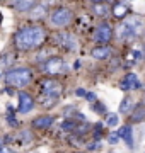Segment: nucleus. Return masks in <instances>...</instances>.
Masks as SVG:
<instances>
[{
    "mask_svg": "<svg viewBox=\"0 0 145 153\" xmlns=\"http://www.w3.org/2000/svg\"><path fill=\"white\" fill-rule=\"evenodd\" d=\"M45 41V31L43 27L31 26L24 27L16 34V44L19 49H33Z\"/></svg>",
    "mask_w": 145,
    "mask_h": 153,
    "instance_id": "f257e3e1",
    "label": "nucleus"
},
{
    "mask_svg": "<svg viewBox=\"0 0 145 153\" xmlns=\"http://www.w3.org/2000/svg\"><path fill=\"white\" fill-rule=\"evenodd\" d=\"M41 90H43V97H50V99H55L58 100V97L61 95L63 92V87H61L60 82H56V80H43L41 82Z\"/></svg>",
    "mask_w": 145,
    "mask_h": 153,
    "instance_id": "20e7f679",
    "label": "nucleus"
},
{
    "mask_svg": "<svg viewBox=\"0 0 145 153\" xmlns=\"http://www.w3.org/2000/svg\"><path fill=\"white\" fill-rule=\"evenodd\" d=\"M111 36H113L111 26H109V24H106V22H102V24H99V26H97V29H96L94 39H96V43L106 44V43H109V41H111Z\"/></svg>",
    "mask_w": 145,
    "mask_h": 153,
    "instance_id": "39448f33",
    "label": "nucleus"
},
{
    "mask_svg": "<svg viewBox=\"0 0 145 153\" xmlns=\"http://www.w3.org/2000/svg\"><path fill=\"white\" fill-rule=\"evenodd\" d=\"M126 27L130 29V33L133 34V38L135 36H138L142 31H144V27H145V21H144V17H138V16H132V17H128L126 21L123 22Z\"/></svg>",
    "mask_w": 145,
    "mask_h": 153,
    "instance_id": "423d86ee",
    "label": "nucleus"
},
{
    "mask_svg": "<svg viewBox=\"0 0 145 153\" xmlns=\"http://www.w3.org/2000/svg\"><path fill=\"white\" fill-rule=\"evenodd\" d=\"M2 148H4V145H2V143H0V150H2Z\"/></svg>",
    "mask_w": 145,
    "mask_h": 153,
    "instance_id": "c85d7f7f",
    "label": "nucleus"
},
{
    "mask_svg": "<svg viewBox=\"0 0 145 153\" xmlns=\"http://www.w3.org/2000/svg\"><path fill=\"white\" fill-rule=\"evenodd\" d=\"M77 95H78V97H84L85 90H84V88H77Z\"/></svg>",
    "mask_w": 145,
    "mask_h": 153,
    "instance_id": "bb28decb",
    "label": "nucleus"
},
{
    "mask_svg": "<svg viewBox=\"0 0 145 153\" xmlns=\"http://www.w3.org/2000/svg\"><path fill=\"white\" fill-rule=\"evenodd\" d=\"M94 111L97 114H106V105L102 104V102H96L94 104Z\"/></svg>",
    "mask_w": 145,
    "mask_h": 153,
    "instance_id": "412c9836",
    "label": "nucleus"
},
{
    "mask_svg": "<svg viewBox=\"0 0 145 153\" xmlns=\"http://www.w3.org/2000/svg\"><path fill=\"white\" fill-rule=\"evenodd\" d=\"M9 124H10V126H16V124H17V119H16L12 114L9 116Z\"/></svg>",
    "mask_w": 145,
    "mask_h": 153,
    "instance_id": "a878e982",
    "label": "nucleus"
},
{
    "mask_svg": "<svg viewBox=\"0 0 145 153\" xmlns=\"http://www.w3.org/2000/svg\"><path fill=\"white\" fill-rule=\"evenodd\" d=\"M33 107H34V99L28 92H19V107H17V111L21 114H28V112L33 111Z\"/></svg>",
    "mask_w": 145,
    "mask_h": 153,
    "instance_id": "0eeeda50",
    "label": "nucleus"
},
{
    "mask_svg": "<svg viewBox=\"0 0 145 153\" xmlns=\"http://www.w3.org/2000/svg\"><path fill=\"white\" fill-rule=\"evenodd\" d=\"M19 140L24 141V143H28V141L33 140V134H31V131H21V138H19Z\"/></svg>",
    "mask_w": 145,
    "mask_h": 153,
    "instance_id": "4be33fe9",
    "label": "nucleus"
},
{
    "mask_svg": "<svg viewBox=\"0 0 145 153\" xmlns=\"http://www.w3.org/2000/svg\"><path fill=\"white\" fill-rule=\"evenodd\" d=\"M84 97L87 99V100H90V102H94V100H96V95H94L92 92H85V95H84Z\"/></svg>",
    "mask_w": 145,
    "mask_h": 153,
    "instance_id": "393cba45",
    "label": "nucleus"
},
{
    "mask_svg": "<svg viewBox=\"0 0 145 153\" xmlns=\"http://www.w3.org/2000/svg\"><path fill=\"white\" fill-rule=\"evenodd\" d=\"M31 78H33V75L28 68H16L5 75V82L12 87H26L31 82Z\"/></svg>",
    "mask_w": 145,
    "mask_h": 153,
    "instance_id": "f03ea898",
    "label": "nucleus"
},
{
    "mask_svg": "<svg viewBox=\"0 0 145 153\" xmlns=\"http://www.w3.org/2000/svg\"><path fill=\"white\" fill-rule=\"evenodd\" d=\"M0 21H2V14H0Z\"/></svg>",
    "mask_w": 145,
    "mask_h": 153,
    "instance_id": "c756f323",
    "label": "nucleus"
},
{
    "mask_svg": "<svg viewBox=\"0 0 145 153\" xmlns=\"http://www.w3.org/2000/svg\"><path fill=\"white\" fill-rule=\"evenodd\" d=\"M94 12L97 14V16H106L108 12H109V9H108L106 5H102V2H101V4H96Z\"/></svg>",
    "mask_w": 145,
    "mask_h": 153,
    "instance_id": "6ab92c4d",
    "label": "nucleus"
},
{
    "mask_svg": "<svg viewBox=\"0 0 145 153\" xmlns=\"http://www.w3.org/2000/svg\"><path fill=\"white\" fill-rule=\"evenodd\" d=\"M126 12H128V9H126V5L125 4H114V7H113V14H114V17H118V19H121V17L126 16Z\"/></svg>",
    "mask_w": 145,
    "mask_h": 153,
    "instance_id": "2eb2a0df",
    "label": "nucleus"
},
{
    "mask_svg": "<svg viewBox=\"0 0 145 153\" xmlns=\"http://www.w3.org/2000/svg\"><path fill=\"white\" fill-rule=\"evenodd\" d=\"M53 121H55V117H51V116H39L33 121V126L38 129H46L53 124Z\"/></svg>",
    "mask_w": 145,
    "mask_h": 153,
    "instance_id": "9b49d317",
    "label": "nucleus"
},
{
    "mask_svg": "<svg viewBox=\"0 0 145 153\" xmlns=\"http://www.w3.org/2000/svg\"><path fill=\"white\" fill-rule=\"evenodd\" d=\"M73 128H75V121H65V123H63V129H73Z\"/></svg>",
    "mask_w": 145,
    "mask_h": 153,
    "instance_id": "b1692460",
    "label": "nucleus"
},
{
    "mask_svg": "<svg viewBox=\"0 0 145 153\" xmlns=\"http://www.w3.org/2000/svg\"><path fill=\"white\" fill-rule=\"evenodd\" d=\"M92 2H94V4H101V2H102V0H92Z\"/></svg>",
    "mask_w": 145,
    "mask_h": 153,
    "instance_id": "cd10ccee",
    "label": "nucleus"
},
{
    "mask_svg": "<svg viewBox=\"0 0 145 153\" xmlns=\"http://www.w3.org/2000/svg\"><path fill=\"white\" fill-rule=\"evenodd\" d=\"M118 123H120V117H118V114H108V119H106V124L108 126H116Z\"/></svg>",
    "mask_w": 145,
    "mask_h": 153,
    "instance_id": "aec40b11",
    "label": "nucleus"
},
{
    "mask_svg": "<svg viewBox=\"0 0 145 153\" xmlns=\"http://www.w3.org/2000/svg\"><path fill=\"white\" fill-rule=\"evenodd\" d=\"M145 119V107L144 105H138V107H135L133 114H132V123H137V121H144Z\"/></svg>",
    "mask_w": 145,
    "mask_h": 153,
    "instance_id": "dca6fc26",
    "label": "nucleus"
},
{
    "mask_svg": "<svg viewBox=\"0 0 145 153\" xmlns=\"http://www.w3.org/2000/svg\"><path fill=\"white\" fill-rule=\"evenodd\" d=\"M63 68H65V63H63V60H61V58H51V60H48L45 63L43 71L50 73V75H56V73H60Z\"/></svg>",
    "mask_w": 145,
    "mask_h": 153,
    "instance_id": "6e6552de",
    "label": "nucleus"
},
{
    "mask_svg": "<svg viewBox=\"0 0 145 153\" xmlns=\"http://www.w3.org/2000/svg\"><path fill=\"white\" fill-rule=\"evenodd\" d=\"M108 141L111 143V145H116V143L120 141V136H118V133H113V134H109V138H108Z\"/></svg>",
    "mask_w": 145,
    "mask_h": 153,
    "instance_id": "5701e85b",
    "label": "nucleus"
},
{
    "mask_svg": "<svg viewBox=\"0 0 145 153\" xmlns=\"http://www.w3.org/2000/svg\"><path fill=\"white\" fill-rule=\"evenodd\" d=\"M92 58H96V60H106L108 56L111 55V48L109 46H97V48L92 49Z\"/></svg>",
    "mask_w": 145,
    "mask_h": 153,
    "instance_id": "f8f14e48",
    "label": "nucleus"
},
{
    "mask_svg": "<svg viewBox=\"0 0 145 153\" xmlns=\"http://www.w3.org/2000/svg\"><path fill=\"white\" fill-rule=\"evenodd\" d=\"M130 109H132V100L128 97L123 99V102L120 104V112L121 114H126V112H130Z\"/></svg>",
    "mask_w": 145,
    "mask_h": 153,
    "instance_id": "a211bd4d",
    "label": "nucleus"
},
{
    "mask_svg": "<svg viewBox=\"0 0 145 153\" xmlns=\"http://www.w3.org/2000/svg\"><path fill=\"white\" fill-rule=\"evenodd\" d=\"M45 12H46V9L43 5H34L33 9H31V17L33 19H38V17H41V16H45Z\"/></svg>",
    "mask_w": 145,
    "mask_h": 153,
    "instance_id": "f3484780",
    "label": "nucleus"
},
{
    "mask_svg": "<svg viewBox=\"0 0 145 153\" xmlns=\"http://www.w3.org/2000/svg\"><path fill=\"white\" fill-rule=\"evenodd\" d=\"M111 153H114V152H111Z\"/></svg>",
    "mask_w": 145,
    "mask_h": 153,
    "instance_id": "7c9ffc66",
    "label": "nucleus"
},
{
    "mask_svg": "<svg viewBox=\"0 0 145 153\" xmlns=\"http://www.w3.org/2000/svg\"><path fill=\"white\" fill-rule=\"evenodd\" d=\"M118 136L121 138V140H125L128 146L133 145V133H132V126H130V124L123 126L121 129H120V133H118Z\"/></svg>",
    "mask_w": 145,
    "mask_h": 153,
    "instance_id": "ddd939ff",
    "label": "nucleus"
},
{
    "mask_svg": "<svg viewBox=\"0 0 145 153\" xmlns=\"http://www.w3.org/2000/svg\"><path fill=\"white\" fill-rule=\"evenodd\" d=\"M14 5H16V9L19 12H29L36 5V0H16Z\"/></svg>",
    "mask_w": 145,
    "mask_h": 153,
    "instance_id": "4468645a",
    "label": "nucleus"
},
{
    "mask_svg": "<svg viewBox=\"0 0 145 153\" xmlns=\"http://www.w3.org/2000/svg\"><path fill=\"white\" fill-rule=\"evenodd\" d=\"M121 88L123 90H135V88H140V80L135 73H128L125 75V78L121 80Z\"/></svg>",
    "mask_w": 145,
    "mask_h": 153,
    "instance_id": "9d476101",
    "label": "nucleus"
},
{
    "mask_svg": "<svg viewBox=\"0 0 145 153\" xmlns=\"http://www.w3.org/2000/svg\"><path fill=\"white\" fill-rule=\"evenodd\" d=\"M72 10L70 9H65V7H60V9H56V10L51 12L50 16V21L53 26H56V27H63V26H67V24H70V21H72Z\"/></svg>",
    "mask_w": 145,
    "mask_h": 153,
    "instance_id": "7ed1b4c3",
    "label": "nucleus"
},
{
    "mask_svg": "<svg viewBox=\"0 0 145 153\" xmlns=\"http://www.w3.org/2000/svg\"><path fill=\"white\" fill-rule=\"evenodd\" d=\"M55 39L58 41V44L65 46V48L70 49V51H73V49L77 48V43H75V36H72L70 33H58Z\"/></svg>",
    "mask_w": 145,
    "mask_h": 153,
    "instance_id": "1a4fd4ad",
    "label": "nucleus"
}]
</instances>
